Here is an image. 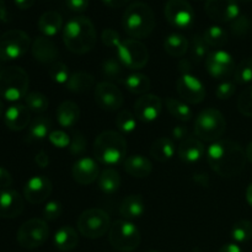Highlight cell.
I'll return each mask as SVG.
<instances>
[{"label":"cell","mask_w":252,"mask_h":252,"mask_svg":"<svg viewBox=\"0 0 252 252\" xmlns=\"http://www.w3.org/2000/svg\"><path fill=\"white\" fill-rule=\"evenodd\" d=\"M246 202L249 203V206L252 207V184H250L246 189Z\"/></svg>","instance_id":"6125c7cd"},{"label":"cell","mask_w":252,"mask_h":252,"mask_svg":"<svg viewBox=\"0 0 252 252\" xmlns=\"http://www.w3.org/2000/svg\"><path fill=\"white\" fill-rule=\"evenodd\" d=\"M2 112H4V105H2V102L0 101V117H1Z\"/></svg>","instance_id":"e7e4bbea"},{"label":"cell","mask_w":252,"mask_h":252,"mask_svg":"<svg viewBox=\"0 0 252 252\" xmlns=\"http://www.w3.org/2000/svg\"><path fill=\"white\" fill-rule=\"evenodd\" d=\"M97 186L105 194H115L121 186V176L117 170L105 169L97 179Z\"/></svg>","instance_id":"f546056e"},{"label":"cell","mask_w":252,"mask_h":252,"mask_svg":"<svg viewBox=\"0 0 252 252\" xmlns=\"http://www.w3.org/2000/svg\"><path fill=\"white\" fill-rule=\"evenodd\" d=\"M204 41L209 47H223L228 42V32L220 26H209L203 33Z\"/></svg>","instance_id":"d590c367"},{"label":"cell","mask_w":252,"mask_h":252,"mask_svg":"<svg viewBox=\"0 0 252 252\" xmlns=\"http://www.w3.org/2000/svg\"><path fill=\"white\" fill-rule=\"evenodd\" d=\"M63 213V207L61 202L51 201L44 206L43 208V218L46 220H56Z\"/></svg>","instance_id":"c3c4849f"},{"label":"cell","mask_w":252,"mask_h":252,"mask_svg":"<svg viewBox=\"0 0 252 252\" xmlns=\"http://www.w3.org/2000/svg\"><path fill=\"white\" fill-rule=\"evenodd\" d=\"M63 27V17L58 11H46L38 19V30L44 37H53Z\"/></svg>","instance_id":"4316f807"},{"label":"cell","mask_w":252,"mask_h":252,"mask_svg":"<svg viewBox=\"0 0 252 252\" xmlns=\"http://www.w3.org/2000/svg\"><path fill=\"white\" fill-rule=\"evenodd\" d=\"M80 108L73 101H64L57 110V121L63 128H71L79 122Z\"/></svg>","instance_id":"484cf974"},{"label":"cell","mask_w":252,"mask_h":252,"mask_svg":"<svg viewBox=\"0 0 252 252\" xmlns=\"http://www.w3.org/2000/svg\"><path fill=\"white\" fill-rule=\"evenodd\" d=\"M49 236V228L46 220L38 218L25 221L17 230V243L24 249H37L43 245Z\"/></svg>","instance_id":"8fae6325"},{"label":"cell","mask_w":252,"mask_h":252,"mask_svg":"<svg viewBox=\"0 0 252 252\" xmlns=\"http://www.w3.org/2000/svg\"><path fill=\"white\" fill-rule=\"evenodd\" d=\"M236 85L233 81H223L216 90V95L219 100H228L235 94Z\"/></svg>","instance_id":"f907efd6"},{"label":"cell","mask_w":252,"mask_h":252,"mask_svg":"<svg viewBox=\"0 0 252 252\" xmlns=\"http://www.w3.org/2000/svg\"><path fill=\"white\" fill-rule=\"evenodd\" d=\"M123 65L118 59L108 58L102 64V74L108 81L120 80L122 78Z\"/></svg>","instance_id":"ab89813d"},{"label":"cell","mask_w":252,"mask_h":252,"mask_svg":"<svg viewBox=\"0 0 252 252\" xmlns=\"http://www.w3.org/2000/svg\"><path fill=\"white\" fill-rule=\"evenodd\" d=\"M164 14L167 22L180 30L191 29L196 20L193 7L187 0H167Z\"/></svg>","instance_id":"7c38bea8"},{"label":"cell","mask_w":252,"mask_h":252,"mask_svg":"<svg viewBox=\"0 0 252 252\" xmlns=\"http://www.w3.org/2000/svg\"><path fill=\"white\" fill-rule=\"evenodd\" d=\"M48 74L52 80L57 84H66L69 78H70L68 65L64 64L63 62H54V63H52L48 69Z\"/></svg>","instance_id":"7bdbcfd3"},{"label":"cell","mask_w":252,"mask_h":252,"mask_svg":"<svg viewBox=\"0 0 252 252\" xmlns=\"http://www.w3.org/2000/svg\"><path fill=\"white\" fill-rule=\"evenodd\" d=\"M209 54V46L207 44V42L204 41L203 36L201 34H196L192 39V46H191V58L194 62L199 63L201 61H203L204 58H207Z\"/></svg>","instance_id":"60d3db41"},{"label":"cell","mask_w":252,"mask_h":252,"mask_svg":"<svg viewBox=\"0 0 252 252\" xmlns=\"http://www.w3.org/2000/svg\"><path fill=\"white\" fill-rule=\"evenodd\" d=\"M30 79L20 66H7L0 70V96L6 101H19L26 97Z\"/></svg>","instance_id":"5b68a950"},{"label":"cell","mask_w":252,"mask_h":252,"mask_svg":"<svg viewBox=\"0 0 252 252\" xmlns=\"http://www.w3.org/2000/svg\"><path fill=\"white\" fill-rule=\"evenodd\" d=\"M101 39H102L103 44L110 48H116L120 46L122 39H121L120 33L117 31H115L113 29H106L102 31V34H101Z\"/></svg>","instance_id":"681fc988"},{"label":"cell","mask_w":252,"mask_h":252,"mask_svg":"<svg viewBox=\"0 0 252 252\" xmlns=\"http://www.w3.org/2000/svg\"><path fill=\"white\" fill-rule=\"evenodd\" d=\"M238 110L241 115L252 117V85L246 88L238 98Z\"/></svg>","instance_id":"f6af8a7d"},{"label":"cell","mask_w":252,"mask_h":252,"mask_svg":"<svg viewBox=\"0 0 252 252\" xmlns=\"http://www.w3.org/2000/svg\"><path fill=\"white\" fill-rule=\"evenodd\" d=\"M12 185V177L6 169L0 166V189H9Z\"/></svg>","instance_id":"f5cc1de1"},{"label":"cell","mask_w":252,"mask_h":252,"mask_svg":"<svg viewBox=\"0 0 252 252\" xmlns=\"http://www.w3.org/2000/svg\"><path fill=\"white\" fill-rule=\"evenodd\" d=\"M54 246L62 252L74 250L79 244L78 233L71 226H62L54 234Z\"/></svg>","instance_id":"83f0119b"},{"label":"cell","mask_w":252,"mask_h":252,"mask_svg":"<svg viewBox=\"0 0 252 252\" xmlns=\"http://www.w3.org/2000/svg\"><path fill=\"white\" fill-rule=\"evenodd\" d=\"M231 239L238 244L248 243L252 239V223L250 220H239L231 228Z\"/></svg>","instance_id":"8d00e7d4"},{"label":"cell","mask_w":252,"mask_h":252,"mask_svg":"<svg viewBox=\"0 0 252 252\" xmlns=\"http://www.w3.org/2000/svg\"><path fill=\"white\" fill-rule=\"evenodd\" d=\"M149 152L150 155H152L157 161L165 162L169 161L170 159L174 158L175 153H176V147H175L174 140L170 139V138L162 137L153 143Z\"/></svg>","instance_id":"f1b7e54d"},{"label":"cell","mask_w":252,"mask_h":252,"mask_svg":"<svg viewBox=\"0 0 252 252\" xmlns=\"http://www.w3.org/2000/svg\"><path fill=\"white\" fill-rule=\"evenodd\" d=\"M95 100L98 107L105 111H117L123 105L122 93L110 81H102L95 86Z\"/></svg>","instance_id":"2e32d148"},{"label":"cell","mask_w":252,"mask_h":252,"mask_svg":"<svg viewBox=\"0 0 252 252\" xmlns=\"http://www.w3.org/2000/svg\"><path fill=\"white\" fill-rule=\"evenodd\" d=\"M187 133H189V130H187V127L180 125V126H176V127L172 129V137H174V139L181 140V142H182L184 139H186Z\"/></svg>","instance_id":"db71d44e"},{"label":"cell","mask_w":252,"mask_h":252,"mask_svg":"<svg viewBox=\"0 0 252 252\" xmlns=\"http://www.w3.org/2000/svg\"><path fill=\"white\" fill-rule=\"evenodd\" d=\"M117 58L125 68L139 70L147 65L149 61V52L144 43L139 39L128 38L121 42L117 47Z\"/></svg>","instance_id":"9c48e42d"},{"label":"cell","mask_w":252,"mask_h":252,"mask_svg":"<svg viewBox=\"0 0 252 252\" xmlns=\"http://www.w3.org/2000/svg\"><path fill=\"white\" fill-rule=\"evenodd\" d=\"M162 110V101L159 96L153 94L142 95L134 103V115L142 122H153L160 116Z\"/></svg>","instance_id":"ac0fdd59"},{"label":"cell","mask_w":252,"mask_h":252,"mask_svg":"<svg viewBox=\"0 0 252 252\" xmlns=\"http://www.w3.org/2000/svg\"><path fill=\"white\" fill-rule=\"evenodd\" d=\"M125 170L130 176L144 179L152 174L153 165L150 160L143 155H132L125 160Z\"/></svg>","instance_id":"cb8c5ba5"},{"label":"cell","mask_w":252,"mask_h":252,"mask_svg":"<svg viewBox=\"0 0 252 252\" xmlns=\"http://www.w3.org/2000/svg\"><path fill=\"white\" fill-rule=\"evenodd\" d=\"M116 126L120 132L129 134V133L134 132L137 128V117L129 111L123 110L118 112L117 117H116Z\"/></svg>","instance_id":"f35d334b"},{"label":"cell","mask_w":252,"mask_h":252,"mask_svg":"<svg viewBox=\"0 0 252 252\" xmlns=\"http://www.w3.org/2000/svg\"><path fill=\"white\" fill-rule=\"evenodd\" d=\"M24 211V199L14 189H0V218L12 219Z\"/></svg>","instance_id":"ffe728a7"},{"label":"cell","mask_w":252,"mask_h":252,"mask_svg":"<svg viewBox=\"0 0 252 252\" xmlns=\"http://www.w3.org/2000/svg\"><path fill=\"white\" fill-rule=\"evenodd\" d=\"M48 139L52 145L63 149V148H69L71 137L68 135V133H65L64 130H52L48 135Z\"/></svg>","instance_id":"7dc6e473"},{"label":"cell","mask_w":252,"mask_h":252,"mask_svg":"<svg viewBox=\"0 0 252 252\" xmlns=\"http://www.w3.org/2000/svg\"><path fill=\"white\" fill-rule=\"evenodd\" d=\"M32 56L36 61L43 64H52L57 62L59 51L53 41L48 37H37L32 43Z\"/></svg>","instance_id":"7402d4cb"},{"label":"cell","mask_w":252,"mask_h":252,"mask_svg":"<svg viewBox=\"0 0 252 252\" xmlns=\"http://www.w3.org/2000/svg\"><path fill=\"white\" fill-rule=\"evenodd\" d=\"M230 30L235 36L245 37L252 30V21L245 15H239L234 21L230 22Z\"/></svg>","instance_id":"ee69618b"},{"label":"cell","mask_w":252,"mask_h":252,"mask_svg":"<svg viewBox=\"0 0 252 252\" xmlns=\"http://www.w3.org/2000/svg\"><path fill=\"white\" fill-rule=\"evenodd\" d=\"M34 161H36V164L38 165L39 167H47L49 164L48 154H47L44 150H41V152L37 153L36 157H34Z\"/></svg>","instance_id":"11a10c76"},{"label":"cell","mask_w":252,"mask_h":252,"mask_svg":"<svg viewBox=\"0 0 252 252\" xmlns=\"http://www.w3.org/2000/svg\"><path fill=\"white\" fill-rule=\"evenodd\" d=\"M235 81L241 85H245L252 81V57L243 59L235 68Z\"/></svg>","instance_id":"b9f144b4"},{"label":"cell","mask_w":252,"mask_h":252,"mask_svg":"<svg viewBox=\"0 0 252 252\" xmlns=\"http://www.w3.org/2000/svg\"><path fill=\"white\" fill-rule=\"evenodd\" d=\"M206 68L214 79H226L235 71V63L230 53L226 51L211 52L206 58Z\"/></svg>","instance_id":"5bb4252c"},{"label":"cell","mask_w":252,"mask_h":252,"mask_svg":"<svg viewBox=\"0 0 252 252\" xmlns=\"http://www.w3.org/2000/svg\"><path fill=\"white\" fill-rule=\"evenodd\" d=\"M191 64L187 59H182L181 62L179 63V70L181 74H189L191 73Z\"/></svg>","instance_id":"94428289"},{"label":"cell","mask_w":252,"mask_h":252,"mask_svg":"<svg viewBox=\"0 0 252 252\" xmlns=\"http://www.w3.org/2000/svg\"><path fill=\"white\" fill-rule=\"evenodd\" d=\"M15 5L21 10H27L34 4V0H14Z\"/></svg>","instance_id":"91938a15"},{"label":"cell","mask_w":252,"mask_h":252,"mask_svg":"<svg viewBox=\"0 0 252 252\" xmlns=\"http://www.w3.org/2000/svg\"><path fill=\"white\" fill-rule=\"evenodd\" d=\"M86 150V139L80 132H74L71 135L70 145H69V152L74 157H79Z\"/></svg>","instance_id":"bcb514c9"},{"label":"cell","mask_w":252,"mask_h":252,"mask_svg":"<svg viewBox=\"0 0 252 252\" xmlns=\"http://www.w3.org/2000/svg\"><path fill=\"white\" fill-rule=\"evenodd\" d=\"M30 121H31L30 110L26 106L20 105V103L10 106L4 113L5 126L14 132L25 129L30 125Z\"/></svg>","instance_id":"44dd1931"},{"label":"cell","mask_w":252,"mask_h":252,"mask_svg":"<svg viewBox=\"0 0 252 252\" xmlns=\"http://www.w3.org/2000/svg\"><path fill=\"white\" fill-rule=\"evenodd\" d=\"M106 6L112 7V9H120V7L126 6L130 0H101Z\"/></svg>","instance_id":"9f6ffc18"},{"label":"cell","mask_w":252,"mask_h":252,"mask_svg":"<svg viewBox=\"0 0 252 252\" xmlns=\"http://www.w3.org/2000/svg\"><path fill=\"white\" fill-rule=\"evenodd\" d=\"M123 84L126 88L130 91L132 94H137V95H145L148 90L152 86V81L147 75L140 73H134L128 75L127 78L123 80Z\"/></svg>","instance_id":"d6a6232c"},{"label":"cell","mask_w":252,"mask_h":252,"mask_svg":"<svg viewBox=\"0 0 252 252\" xmlns=\"http://www.w3.org/2000/svg\"><path fill=\"white\" fill-rule=\"evenodd\" d=\"M25 103H26V107L32 112L42 113L48 108L49 101L46 95L33 91V93L27 94L25 97Z\"/></svg>","instance_id":"74e56055"},{"label":"cell","mask_w":252,"mask_h":252,"mask_svg":"<svg viewBox=\"0 0 252 252\" xmlns=\"http://www.w3.org/2000/svg\"><path fill=\"white\" fill-rule=\"evenodd\" d=\"M177 153H179V158L184 162L194 164V162L199 161L207 152L202 140L189 137L180 143Z\"/></svg>","instance_id":"603a6c76"},{"label":"cell","mask_w":252,"mask_h":252,"mask_svg":"<svg viewBox=\"0 0 252 252\" xmlns=\"http://www.w3.org/2000/svg\"><path fill=\"white\" fill-rule=\"evenodd\" d=\"M226 130V121L223 113L216 108L202 111L194 122V132L201 140L217 142Z\"/></svg>","instance_id":"8992f818"},{"label":"cell","mask_w":252,"mask_h":252,"mask_svg":"<svg viewBox=\"0 0 252 252\" xmlns=\"http://www.w3.org/2000/svg\"><path fill=\"white\" fill-rule=\"evenodd\" d=\"M149 252H159V251H155V250H152V251H149Z\"/></svg>","instance_id":"003e7915"},{"label":"cell","mask_w":252,"mask_h":252,"mask_svg":"<svg viewBox=\"0 0 252 252\" xmlns=\"http://www.w3.org/2000/svg\"><path fill=\"white\" fill-rule=\"evenodd\" d=\"M52 121L49 118L41 116V117L34 118L29 127V134L27 137L31 140H42L48 137L51 133Z\"/></svg>","instance_id":"836d02e7"},{"label":"cell","mask_w":252,"mask_h":252,"mask_svg":"<svg viewBox=\"0 0 252 252\" xmlns=\"http://www.w3.org/2000/svg\"><path fill=\"white\" fill-rule=\"evenodd\" d=\"M111 219L105 211L91 208L83 212L78 219V229L80 234L89 239L102 238L111 229Z\"/></svg>","instance_id":"ba28073f"},{"label":"cell","mask_w":252,"mask_h":252,"mask_svg":"<svg viewBox=\"0 0 252 252\" xmlns=\"http://www.w3.org/2000/svg\"><path fill=\"white\" fill-rule=\"evenodd\" d=\"M9 11L6 9V4H5L4 0H0V20L4 22L9 21Z\"/></svg>","instance_id":"680465c9"},{"label":"cell","mask_w":252,"mask_h":252,"mask_svg":"<svg viewBox=\"0 0 252 252\" xmlns=\"http://www.w3.org/2000/svg\"><path fill=\"white\" fill-rule=\"evenodd\" d=\"M52 182L48 177L43 175H37L31 177L24 187V196L29 203H43L52 193Z\"/></svg>","instance_id":"e0dca14e"},{"label":"cell","mask_w":252,"mask_h":252,"mask_svg":"<svg viewBox=\"0 0 252 252\" xmlns=\"http://www.w3.org/2000/svg\"><path fill=\"white\" fill-rule=\"evenodd\" d=\"M63 41L66 48L75 54H85L96 44V30L86 16H75L63 29Z\"/></svg>","instance_id":"7a4b0ae2"},{"label":"cell","mask_w":252,"mask_h":252,"mask_svg":"<svg viewBox=\"0 0 252 252\" xmlns=\"http://www.w3.org/2000/svg\"><path fill=\"white\" fill-rule=\"evenodd\" d=\"M204 10L209 19L219 24L234 21L240 15L238 0H207Z\"/></svg>","instance_id":"9a60e30c"},{"label":"cell","mask_w":252,"mask_h":252,"mask_svg":"<svg viewBox=\"0 0 252 252\" xmlns=\"http://www.w3.org/2000/svg\"><path fill=\"white\" fill-rule=\"evenodd\" d=\"M94 157L98 162L107 166H115L125 159L127 154V142L122 134L113 130H106L94 142Z\"/></svg>","instance_id":"277c9868"},{"label":"cell","mask_w":252,"mask_h":252,"mask_svg":"<svg viewBox=\"0 0 252 252\" xmlns=\"http://www.w3.org/2000/svg\"><path fill=\"white\" fill-rule=\"evenodd\" d=\"M31 39L22 30H9L0 36V61L19 59L29 51Z\"/></svg>","instance_id":"30bf717a"},{"label":"cell","mask_w":252,"mask_h":252,"mask_svg":"<svg viewBox=\"0 0 252 252\" xmlns=\"http://www.w3.org/2000/svg\"><path fill=\"white\" fill-rule=\"evenodd\" d=\"M73 179L80 185H90L100 176V170L96 160L93 158H81L74 162L71 169Z\"/></svg>","instance_id":"d6986e66"},{"label":"cell","mask_w":252,"mask_h":252,"mask_svg":"<svg viewBox=\"0 0 252 252\" xmlns=\"http://www.w3.org/2000/svg\"><path fill=\"white\" fill-rule=\"evenodd\" d=\"M166 108L171 113V116H174L176 120L182 121V122H189L193 117L191 107L186 102L176 100V98H166Z\"/></svg>","instance_id":"e575fe53"},{"label":"cell","mask_w":252,"mask_h":252,"mask_svg":"<svg viewBox=\"0 0 252 252\" xmlns=\"http://www.w3.org/2000/svg\"><path fill=\"white\" fill-rule=\"evenodd\" d=\"M65 85L66 89L73 93H85L94 88L95 78L85 71H76V73L71 74Z\"/></svg>","instance_id":"1f68e13d"},{"label":"cell","mask_w":252,"mask_h":252,"mask_svg":"<svg viewBox=\"0 0 252 252\" xmlns=\"http://www.w3.org/2000/svg\"><path fill=\"white\" fill-rule=\"evenodd\" d=\"M176 90L180 97L186 102L197 105L206 97V86L193 74H181L176 84Z\"/></svg>","instance_id":"4fadbf2b"},{"label":"cell","mask_w":252,"mask_h":252,"mask_svg":"<svg viewBox=\"0 0 252 252\" xmlns=\"http://www.w3.org/2000/svg\"><path fill=\"white\" fill-rule=\"evenodd\" d=\"M144 212L145 203L140 194H130L126 197L120 206V214L127 220L140 218Z\"/></svg>","instance_id":"d4e9b609"},{"label":"cell","mask_w":252,"mask_h":252,"mask_svg":"<svg viewBox=\"0 0 252 252\" xmlns=\"http://www.w3.org/2000/svg\"><path fill=\"white\" fill-rule=\"evenodd\" d=\"M219 252H244V251H243V249L238 245V244L230 243V244H226V245H224L223 248L219 250Z\"/></svg>","instance_id":"6f0895ef"},{"label":"cell","mask_w":252,"mask_h":252,"mask_svg":"<svg viewBox=\"0 0 252 252\" xmlns=\"http://www.w3.org/2000/svg\"><path fill=\"white\" fill-rule=\"evenodd\" d=\"M241 1H244V2H249V1H252V0H241Z\"/></svg>","instance_id":"03108f58"},{"label":"cell","mask_w":252,"mask_h":252,"mask_svg":"<svg viewBox=\"0 0 252 252\" xmlns=\"http://www.w3.org/2000/svg\"><path fill=\"white\" fill-rule=\"evenodd\" d=\"M207 161L216 174L221 177H234L240 174L246 164V154L239 143L219 139L207 149Z\"/></svg>","instance_id":"6da1fadb"},{"label":"cell","mask_w":252,"mask_h":252,"mask_svg":"<svg viewBox=\"0 0 252 252\" xmlns=\"http://www.w3.org/2000/svg\"><path fill=\"white\" fill-rule=\"evenodd\" d=\"M122 25L128 36L134 39L145 38L155 29V16L152 7L142 1L128 5L123 14Z\"/></svg>","instance_id":"3957f363"},{"label":"cell","mask_w":252,"mask_h":252,"mask_svg":"<svg viewBox=\"0 0 252 252\" xmlns=\"http://www.w3.org/2000/svg\"><path fill=\"white\" fill-rule=\"evenodd\" d=\"M164 48L167 54L180 58V57L185 56L186 52L189 51V41L184 34L171 33L165 38Z\"/></svg>","instance_id":"4dcf8cb0"},{"label":"cell","mask_w":252,"mask_h":252,"mask_svg":"<svg viewBox=\"0 0 252 252\" xmlns=\"http://www.w3.org/2000/svg\"><path fill=\"white\" fill-rule=\"evenodd\" d=\"M108 239L113 249L130 252L139 246L142 236L139 229L129 220H117L111 225Z\"/></svg>","instance_id":"52a82bcc"},{"label":"cell","mask_w":252,"mask_h":252,"mask_svg":"<svg viewBox=\"0 0 252 252\" xmlns=\"http://www.w3.org/2000/svg\"><path fill=\"white\" fill-rule=\"evenodd\" d=\"M245 154H246V159H248L249 161H250L252 164V142L249 143V145L246 147Z\"/></svg>","instance_id":"be15d7a7"},{"label":"cell","mask_w":252,"mask_h":252,"mask_svg":"<svg viewBox=\"0 0 252 252\" xmlns=\"http://www.w3.org/2000/svg\"><path fill=\"white\" fill-rule=\"evenodd\" d=\"M65 4L73 12H84L89 7V0H65Z\"/></svg>","instance_id":"816d5d0a"}]
</instances>
